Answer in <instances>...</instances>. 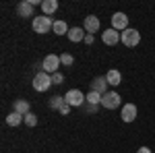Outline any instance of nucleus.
Returning <instances> with one entry per match:
<instances>
[{
  "label": "nucleus",
  "instance_id": "nucleus-1",
  "mask_svg": "<svg viewBox=\"0 0 155 153\" xmlns=\"http://www.w3.org/2000/svg\"><path fill=\"white\" fill-rule=\"evenodd\" d=\"M31 27H33L35 33H48V31L54 29V21H52V17H48V15H39V17H35L31 21Z\"/></svg>",
  "mask_w": 155,
  "mask_h": 153
},
{
  "label": "nucleus",
  "instance_id": "nucleus-2",
  "mask_svg": "<svg viewBox=\"0 0 155 153\" xmlns=\"http://www.w3.org/2000/svg\"><path fill=\"white\" fill-rule=\"evenodd\" d=\"M52 85H54V83H52V75H48V72L39 71L35 77H33V89H35V91H39V93L48 91Z\"/></svg>",
  "mask_w": 155,
  "mask_h": 153
},
{
  "label": "nucleus",
  "instance_id": "nucleus-3",
  "mask_svg": "<svg viewBox=\"0 0 155 153\" xmlns=\"http://www.w3.org/2000/svg\"><path fill=\"white\" fill-rule=\"evenodd\" d=\"M120 42H122L126 48H134V46L141 44V33H139L137 29L128 27V29H124V31L120 33Z\"/></svg>",
  "mask_w": 155,
  "mask_h": 153
},
{
  "label": "nucleus",
  "instance_id": "nucleus-4",
  "mask_svg": "<svg viewBox=\"0 0 155 153\" xmlns=\"http://www.w3.org/2000/svg\"><path fill=\"white\" fill-rule=\"evenodd\" d=\"M122 106V97L118 91H107L106 95H101V108L106 110H116Z\"/></svg>",
  "mask_w": 155,
  "mask_h": 153
},
{
  "label": "nucleus",
  "instance_id": "nucleus-5",
  "mask_svg": "<svg viewBox=\"0 0 155 153\" xmlns=\"http://www.w3.org/2000/svg\"><path fill=\"white\" fill-rule=\"evenodd\" d=\"M60 64H62V62H60L58 54H48L46 58L41 60V71L48 72V75H54V72H58Z\"/></svg>",
  "mask_w": 155,
  "mask_h": 153
},
{
  "label": "nucleus",
  "instance_id": "nucleus-6",
  "mask_svg": "<svg viewBox=\"0 0 155 153\" xmlns=\"http://www.w3.org/2000/svg\"><path fill=\"white\" fill-rule=\"evenodd\" d=\"M64 99H66V104L71 108H81L83 104H87V95H83L79 89H68Z\"/></svg>",
  "mask_w": 155,
  "mask_h": 153
},
{
  "label": "nucleus",
  "instance_id": "nucleus-7",
  "mask_svg": "<svg viewBox=\"0 0 155 153\" xmlns=\"http://www.w3.org/2000/svg\"><path fill=\"white\" fill-rule=\"evenodd\" d=\"M137 114H139V110L134 104H126V106H122V112H120V118H122V122H126V124H130L137 120Z\"/></svg>",
  "mask_w": 155,
  "mask_h": 153
},
{
  "label": "nucleus",
  "instance_id": "nucleus-8",
  "mask_svg": "<svg viewBox=\"0 0 155 153\" xmlns=\"http://www.w3.org/2000/svg\"><path fill=\"white\" fill-rule=\"evenodd\" d=\"M112 29H116V31H124V29H128V17L124 15V12H114L112 15Z\"/></svg>",
  "mask_w": 155,
  "mask_h": 153
},
{
  "label": "nucleus",
  "instance_id": "nucleus-9",
  "mask_svg": "<svg viewBox=\"0 0 155 153\" xmlns=\"http://www.w3.org/2000/svg\"><path fill=\"white\" fill-rule=\"evenodd\" d=\"M17 15L23 17V19H27V17H33V19H35V6H33L29 0H23V2L17 4Z\"/></svg>",
  "mask_w": 155,
  "mask_h": 153
},
{
  "label": "nucleus",
  "instance_id": "nucleus-10",
  "mask_svg": "<svg viewBox=\"0 0 155 153\" xmlns=\"http://www.w3.org/2000/svg\"><path fill=\"white\" fill-rule=\"evenodd\" d=\"M91 91H95L99 95H106L110 91V85H107L106 77H95L93 81H91Z\"/></svg>",
  "mask_w": 155,
  "mask_h": 153
},
{
  "label": "nucleus",
  "instance_id": "nucleus-11",
  "mask_svg": "<svg viewBox=\"0 0 155 153\" xmlns=\"http://www.w3.org/2000/svg\"><path fill=\"white\" fill-rule=\"evenodd\" d=\"M99 27H101V23H99V19H97L95 15H89V17H85V23H83V29L87 31V33H97L99 31Z\"/></svg>",
  "mask_w": 155,
  "mask_h": 153
},
{
  "label": "nucleus",
  "instance_id": "nucleus-12",
  "mask_svg": "<svg viewBox=\"0 0 155 153\" xmlns=\"http://www.w3.org/2000/svg\"><path fill=\"white\" fill-rule=\"evenodd\" d=\"M101 39H104V44L106 46H116L120 42V31H116V29H106L104 33H101Z\"/></svg>",
  "mask_w": 155,
  "mask_h": 153
},
{
  "label": "nucleus",
  "instance_id": "nucleus-13",
  "mask_svg": "<svg viewBox=\"0 0 155 153\" xmlns=\"http://www.w3.org/2000/svg\"><path fill=\"white\" fill-rule=\"evenodd\" d=\"M12 112H17V114H21V116H27V114L31 112V104H29L27 99H15Z\"/></svg>",
  "mask_w": 155,
  "mask_h": 153
},
{
  "label": "nucleus",
  "instance_id": "nucleus-14",
  "mask_svg": "<svg viewBox=\"0 0 155 153\" xmlns=\"http://www.w3.org/2000/svg\"><path fill=\"white\" fill-rule=\"evenodd\" d=\"M85 35H87V31L81 29V27H71V31H68V39H71L72 44H79V42H85Z\"/></svg>",
  "mask_w": 155,
  "mask_h": 153
},
{
  "label": "nucleus",
  "instance_id": "nucleus-15",
  "mask_svg": "<svg viewBox=\"0 0 155 153\" xmlns=\"http://www.w3.org/2000/svg\"><path fill=\"white\" fill-rule=\"evenodd\" d=\"M106 81L110 87H118L120 83H122V75H120V71H116V68H112V71L106 72Z\"/></svg>",
  "mask_w": 155,
  "mask_h": 153
},
{
  "label": "nucleus",
  "instance_id": "nucleus-16",
  "mask_svg": "<svg viewBox=\"0 0 155 153\" xmlns=\"http://www.w3.org/2000/svg\"><path fill=\"white\" fill-rule=\"evenodd\" d=\"M58 11V0H44V4H41V12L44 15H54V12Z\"/></svg>",
  "mask_w": 155,
  "mask_h": 153
},
{
  "label": "nucleus",
  "instance_id": "nucleus-17",
  "mask_svg": "<svg viewBox=\"0 0 155 153\" xmlns=\"http://www.w3.org/2000/svg\"><path fill=\"white\" fill-rule=\"evenodd\" d=\"M56 35H68V31H71V27L64 23L62 19H58V21H54V29H52Z\"/></svg>",
  "mask_w": 155,
  "mask_h": 153
},
{
  "label": "nucleus",
  "instance_id": "nucleus-18",
  "mask_svg": "<svg viewBox=\"0 0 155 153\" xmlns=\"http://www.w3.org/2000/svg\"><path fill=\"white\" fill-rule=\"evenodd\" d=\"M21 122H25V116L17 114V112H11V114L6 116V124H8V126H19Z\"/></svg>",
  "mask_w": 155,
  "mask_h": 153
},
{
  "label": "nucleus",
  "instance_id": "nucleus-19",
  "mask_svg": "<svg viewBox=\"0 0 155 153\" xmlns=\"http://www.w3.org/2000/svg\"><path fill=\"white\" fill-rule=\"evenodd\" d=\"M64 104H66V99H64L62 95H54V97L50 99V108H52V110H60Z\"/></svg>",
  "mask_w": 155,
  "mask_h": 153
},
{
  "label": "nucleus",
  "instance_id": "nucleus-20",
  "mask_svg": "<svg viewBox=\"0 0 155 153\" xmlns=\"http://www.w3.org/2000/svg\"><path fill=\"white\" fill-rule=\"evenodd\" d=\"M87 104H91V106H101V95L95 93V91H89V93H87Z\"/></svg>",
  "mask_w": 155,
  "mask_h": 153
},
{
  "label": "nucleus",
  "instance_id": "nucleus-21",
  "mask_svg": "<svg viewBox=\"0 0 155 153\" xmlns=\"http://www.w3.org/2000/svg\"><path fill=\"white\" fill-rule=\"evenodd\" d=\"M60 62H62L64 66H72V62H74V58H72V54H68V52H64V54L60 56Z\"/></svg>",
  "mask_w": 155,
  "mask_h": 153
},
{
  "label": "nucleus",
  "instance_id": "nucleus-22",
  "mask_svg": "<svg viewBox=\"0 0 155 153\" xmlns=\"http://www.w3.org/2000/svg\"><path fill=\"white\" fill-rule=\"evenodd\" d=\"M25 124H27V126H37V116L33 112H29V114L25 116Z\"/></svg>",
  "mask_w": 155,
  "mask_h": 153
},
{
  "label": "nucleus",
  "instance_id": "nucleus-23",
  "mask_svg": "<svg viewBox=\"0 0 155 153\" xmlns=\"http://www.w3.org/2000/svg\"><path fill=\"white\" fill-rule=\"evenodd\" d=\"M52 83H54V85H62V83H64V75H62V72H54V75H52Z\"/></svg>",
  "mask_w": 155,
  "mask_h": 153
},
{
  "label": "nucleus",
  "instance_id": "nucleus-24",
  "mask_svg": "<svg viewBox=\"0 0 155 153\" xmlns=\"http://www.w3.org/2000/svg\"><path fill=\"white\" fill-rule=\"evenodd\" d=\"M58 112H60V114H62V116H68V112H71V106H68V104H64V106L60 108Z\"/></svg>",
  "mask_w": 155,
  "mask_h": 153
},
{
  "label": "nucleus",
  "instance_id": "nucleus-25",
  "mask_svg": "<svg viewBox=\"0 0 155 153\" xmlns=\"http://www.w3.org/2000/svg\"><path fill=\"white\" fill-rule=\"evenodd\" d=\"M85 110H87L89 114H95V112H97V106H91V104H87V106H85Z\"/></svg>",
  "mask_w": 155,
  "mask_h": 153
},
{
  "label": "nucleus",
  "instance_id": "nucleus-26",
  "mask_svg": "<svg viewBox=\"0 0 155 153\" xmlns=\"http://www.w3.org/2000/svg\"><path fill=\"white\" fill-rule=\"evenodd\" d=\"M85 44H87V46H91V44H93V35H91V33H87V35H85Z\"/></svg>",
  "mask_w": 155,
  "mask_h": 153
},
{
  "label": "nucleus",
  "instance_id": "nucleus-27",
  "mask_svg": "<svg viewBox=\"0 0 155 153\" xmlns=\"http://www.w3.org/2000/svg\"><path fill=\"white\" fill-rule=\"evenodd\" d=\"M137 153H151V149H149V147H139Z\"/></svg>",
  "mask_w": 155,
  "mask_h": 153
}]
</instances>
